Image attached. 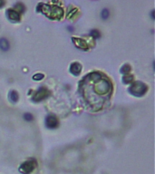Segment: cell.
I'll return each mask as SVG.
<instances>
[{
  "mask_svg": "<svg viewBox=\"0 0 155 174\" xmlns=\"http://www.w3.org/2000/svg\"><path fill=\"white\" fill-rule=\"evenodd\" d=\"M90 36H92V37L94 39H98L101 37V33L97 29H93V30L90 31Z\"/></svg>",
  "mask_w": 155,
  "mask_h": 174,
  "instance_id": "5bb4252c",
  "label": "cell"
},
{
  "mask_svg": "<svg viewBox=\"0 0 155 174\" xmlns=\"http://www.w3.org/2000/svg\"><path fill=\"white\" fill-rule=\"evenodd\" d=\"M147 91H148V86L142 82L133 83L131 85V87L129 88V92L134 96H138V97L144 95V94L147 93Z\"/></svg>",
  "mask_w": 155,
  "mask_h": 174,
  "instance_id": "7a4b0ae2",
  "label": "cell"
},
{
  "mask_svg": "<svg viewBox=\"0 0 155 174\" xmlns=\"http://www.w3.org/2000/svg\"><path fill=\"white\" fill-rule=\"evenodd\" d=\"M68 28H69V30H70V31H71V32H72V31H73V27H71V26H69V27H68Z\"/></svg>",
  "mask_w": 155,
  "mask_h": 174,
  "instance_id": "ffe728a7",
  "label": "cell"
},
{
  "mask_svg": "<svg viewBox=\"0 0 155 174\" xmlns=\"http://www.w3.org/2000/svg\"><path fill=\"white\" fill-rule=\"evenodd\" d=\"M72 41L74 43V45H75L77 48L82 49V50H88V45L84 40L81 39V38H72Z\"/></svg>",
  "mask_w": 155,
  "mask_h": 174,
  "instance_id": "52a82bcc",
  "label": "cell"
},
{
  "mask_svg": "<svg viewBox=\"0 0 155 174\" xmlns=\"http://www.w3.org/2000/svg\"><path fill=\"white\" fill-rule=\"evenodd\" d=\"M7 18L11 21H15V22H18L21 19V15L15 11V9H8L7 11Z\"/></svg>",
  "mask_w": 155,
  "mask_h": 174,
  "instance_id": "8992f818",
  "label": "cell"
},
{
  "mask_svg": "<svg viewBox=\"0 0 155 174\" xmlns=\"http://www.w3.org/2000/svg\"><path fill=\"white\" fill-rule=\"evenodd\" d=\"M37 167V162L35 159H30L20 165L19 171L23 174H30Z\"/></svg>",
  "mask_w": 155,
  "mask_h": 174,
  "instance_id": "3957f363",
  "label": "cell"
},
{
  "mask_svg": "<svg viewBox=\"0 0 155 174\" xmlns=\"http://www.w3.org/2000/svg\"><path fill=\"white\" fill-rule=\"evenodd\" d=\"M154 10H152V13H151V17H152V19H154Z\"/></svg>",
  "mask_w": 155,
  "mask_h": 174,
  "instance_id": "d6986e66",
  "label": "cell"
},
{
  "mask_svg": "<svg viewBox=\"0 0 155 174\" xmlns=\"http://www.w3.org/2000/svg\"><path fill=\"white\" fill-rule=\"evenodd\" d=\"M15 10L17 12H18L19 14H22V13L25 12V7L23 5V3L18 2V3H17V4L15 5Z\"/></svg>",
  "mask_w": 155,
  "mask_h": 174,
  "instance_id": "8fae6325",
  "label": "cell"
},
{
  "mask_svg": "<svg viewBox=\"0 0 155 174\" xmlns=\"http://www.w3.org/2000/svg\"><path fill=\"white\" fill-rule=\"evenodd\" d=\"M50 93H51L48 89H46L44 86H42L34 93V95L32 96V101L35 102V103H39V102L43 101V100L46 99L48 96L50 95Z\"/></svg>",
  "mask_w": 155,
  "mask_h": 174,
  "instance_id": "277c9868",
  "label": "cell"
},
{
  "mask_svg": "<svg viewBox=\"0 0 155 174\" xmlns=\"http://www.w3.org/2000/svg\"><path fill=\"white\" fill-rule=\"evenodd\" d=\"M18 93L15 92V91H11L9 93V100L11 101L12 103H17L18 101Z\"/></svg>",
  "mask_w": 155,
  "mask_h": 174,
  "instance_id": "30bf717a",
  "label": "cell"
},
{
  "mask_svg": "<svg viewBox=\"0 0 155 174\" xmlns=\"http://www.w3.org/2000/svg\"><path fill=\"white\" fill-rule=\"evenodd\" d=\"M44 77H45V75H43V73H36V75H35L33 76V79L35 81H40L42 79H44Z\"/></svg>",
  "mask_w": 155,
  "mask_h": 174,
  "instance_id": "e0dca14e",
  "label": "cell"
},
{
  "mask_svg": "<svg viewBox=\"0 0 155 174\" xmlns=\"http://www.w3.org/2000/svg\"><path fill=\"white\" fill-rule=\"evenodd\" d=\"M133 81H134V77H133V75H124V77H122V83H125V84L132 83Z\"/></svg>",
  "mask_w": 155,
  "mask_h": 174,
  "instance_id": "7c38bea8",
  "label": "cell"
},
{
  "mask_svg": "<svg viewBox=\"0 0 155 174\" xmlns=\"http://www.w3.org/2000/svg\"><path fill=\"white\" fill-rule=\"evenodd\" d=\"M82 71V65L81 64L75 62V63H73L70 66V73L73 75H79L80 73Z\"/></svg>",
  "mask_w": 155,
  "mask_h": 174,
  "instance_id": "ba28073f",
  "label": "cell"
},
{
  "mask_svg": "<svg viewBox=\"0 0 155 174\" xmlns=\"http://www.w3.org/2000/svg\"><path fill=\"white\" fill-rule=\"evenodd\" d=\"M59 125L58 119L55 115H47L45 118V126L48 129H55Z\"/></svg>",
  "mask_w": 155,
  "mask_h": 174,
  "instance_id": "5b68a950",
  "label": "cell"
},
{
  "mask_svg": "<svg viewBox=\"0 0 155 174\" xmlns=\"http://www.w3.org/2000/svg\"><path fill=\"white\" fill-rule=\"evenodd\" d=\"M10 48V44L7 38H0V49L4 52H7L8 51Z\"/></svg>",
  "mask_w": 155,
  "mask_h": 174,
  "instance_id": "9c48e42d",
  "label": "cell"
},
{
  "mask_svg": "<svg viewBox=\"0 0 155 174\" xmlns=\"http://www.w3.org/2000/svg\"><path fill=\"white\" fill-rule=\"evenodd\" d=\"M5 4H6V2H5V1H0V8H1Z\"/></svg>",
  "mask_w": 155,
  "mask_h": 174,
  "instance_id": "ac0fdd59",
  "label": "cell"
},
{
  "mask_svg": "<svg viewBox=\"0 0 155 174\" xmlns=\"http://www.w3.org/2000/svg\"><path fill=\"white\" fill-rule=\"evenodd\" d=\"M24 119L26 122H32V121L34 120V116L32 113H26L24 114Z\"/></svg>",
  "mask_w": 155,
  "mask_h": 174,
  "instance_id": "2e32d148",
  "label": "cell"
},
{
  "mask_svg": "<svg viewBox=\"0 0 155 174\" xmlns=\"http://www.w3.org/2000/svg\"><path fill=\"white\" fill-rule=\"evenodd\" d=\"M110 17V12L107 8H104L102 10V13H101V17L103 20H106L108 17Z\"/></svg>",
  "mask_w": 155,
  "mask_h": 174,
  "instance_id": "9a60e30c",
  "label": "cell"
},
{
  "mask_svg": "<svg viewBox=\"0 0 155 174\" xmlns=\"http://www.w3.org/2000/svg\"><path fill=\"white\" fill-rule=\"evenodd\" d=\"M37 11H40L42 13H44L45 15H47L48 17L51 19H56L59 20L63 17V9L59 7H52V6H48L44 3H41L37 6Z\"/></svg>",
  "mask_w": 155,
  "mask_h": 174,
  "instance_id": "6da1fadb",
  "label": "cell"
},
{
  "mask_svg": "<svg viewBox=\"0 0 155 174\" xmlns=\"http://www.w3.org/2000/svg\"><path fill=\"white\" fill-rule=\"evenodd\" d=\"M120 72L122 73H124V75H129V73L131 72V66H130V65H122V67L121 68V70H120Z\"/></svg>",
  "mask_w": 155,
  "mask_h": 174,
  "instance_id": "4fadbf2b",
  "label": "cell"
}]
</instances>
